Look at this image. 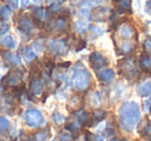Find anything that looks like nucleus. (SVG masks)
<instances>
[{
  "label": "nucleus",
  "instance_id": "12",
  "mask_svg": "<svg viewBox=\"0 0 151 141\" xmlns=\"http://www.w3.org/2000/svg\"><path fill=\"white\" fill-rule=\"evenodd\" d=\"M51 28L55 31L58 32H63L67 29V20L66 17L63 16H59L57 19H55L54 21L51 23Z\"/></svg>",
  "mask_w": 151,
  "mask_h": 141
},
{
  "label": "nucleus",
  "instance_id": "39",
  "mask_svg": "<svg viewBox=\"0 0 151 141\" xmlns=\"http://www.w3.org/2000/svg\"><path fill=\"white\" fill-rule=\"evenodd\" d=\"M145 11H146L149 16H151V0H147L146 1V4H145Z\"/></svg>",
  "mask_w": 151,
  "mask_h": 141
},
{
  "label": "nucleus",
  "instance_id": "35",
  "mask_svg": "<svg viewBox=\"0 0 151 141\" xmlns=\"http://www.w3.org/2000/svg\"><path fill=\"white\" fill-rule=\"evenodd\" d=\"M144 48L147 50L148 53H151V36L150 37H147L146 39L144 40Z\"/></svg>",
  "mask_w": 151,
  "mask_h": 141
},
{
  "label": "nucleus",
  "instance_id": "33",
  "mask_svg": "<svg viewBox=\"0 0 151 141\" xmlns=\"http://www.w3.org/2000/svg\"><path fill=\"white\" fill-rule=\"evenodd\" d=\"M91 31H92V33H94L97 36H101L105 33V31L101 27H97V26H91Z\"/></svg>",
  "mask_w": 151,
  "mask_h": 141
},
{
  "label": "nucleus",
  "instance_id": "28",
  "mask_svg": "<svg viewBox=\"0 0 151 141\" xmlns=\"http://www.w3.org/2000/svg\"><path fill=\"white\" fill-rule=\"evenodd\" d=\"M9 28H11V26L9 23H6V21H0V36L6 34Z\"/></svg>",
  "mask_w": 151,
  "mask_h": 141
},
{
  "label": "nucleus",
  "instance_id": "43",
  "mask_svg": "<svg viewBox=\"0 0 151 141\" xmlns=\"http://www.w3.org/2000/svg\"><path fill=\"white\" fill-rule=\"evenodd\" d=\"M29 3V0H22V7H26Z\"/></svg>",
  "mask_w": 151,
  "mask_h": 141
},
{
  "label": "nucleus",
  "instance_id": "36",
  "mask_svg": "<svg viewBox=\"0 0 151 141\" xmlns=\"http://www.w3.org/2000/svg\"><path fill=\"white\" fill-rule=\"evenodd\" d=\"M47 138V135L46 133H42V132H40L37 134H35V137H34V140L35 141H45Z\"/></svg>",
  "mask_w": 151,
  "mask_h": 141
},
{
  "label": "nucleus",
  "instance_id": "10",
  "mask_svg": "<svg viewBox=\"0 0 151 141\" xmlns=\"http://www.w3.org/2000/svg\"><path fill=\"white\" fill-rule=\"evenodd\" d=\"M0 55L3 58V60L9 64L13 65V66H21L22 61L21 58L18 54H13V53L9 52V51H1L0 50Z\"/></svg>",
  "mask_w": 151,
  "mask_h": 141
},
{
  "label": "nucleus",
  "instance_id": "1",
  "mask_svg": "<svg viewBox=\"0 0 151 141\" xmlns=\"http://www.w3.org/2000/svg\"><path fill=\"white\" fill-rule=\"evenodd\" d=\"M119 125L126 132H132L141 122V110L137 102L126 101L121 104L118 110Z\"/></svg>",
  "mask_w": 151,
  "mask_h": 141
},
{
  "label": "nucleus",
  "instance_id": "23",
  "mask_svg": "<svg viewBox=\"0 0 151 141\" xmlns=\"http://www.w3.org/2000/svg\"><path fill=\"white\" fill-rule=\"evenodd\" d=\"M106 116H107V111H105V110H101V109L94 110V112H93V115L91 116V118H92V120H93V125L101 122V120L106 118Z\"/></svg>",
  "mask_w": 151,
  "mask_h": 141
},
{
  "label": "nucleus",
  "instance_id": "45",
  "mask_svg": "<svg viewBox=\"0 0 151 141\" xmlns=\"http://www.w3.org/2000/svg\"><path fill=\"white\" fill-rule=\"evenodd\" d=\"M2 1H3V2H11V1H12V0H2Z\"/></svg>",
  "mask_w": 151,
  "mask_h": 141
},
{
  "label": "nucleus",
  "instance_id": "13",
  "mask_svg": "<svg viewBox=\"0 0 151 141\" xmlns=\"http://www.w3.org/2000/svg\"><path fill=\"white\" fill-rule=\"evenodd\" d=\"M115 76H116V74H115V72H114V70L109 69V68L103 69V70H101V72L97 73L99 79L101 83H111V81L115 78Z\"/></svg>",
  "mask_w": 151,
  "mask_h": 141
},
{
  "label": "nucleus",
  "instance_id": "40",
  "mask_svg": "<svg viewBox=\"0 0 151 141\" xmlns=\"http://www.w3.org/2000/svg\"><path fill=\"white\" fill-rule=\"evenodd\" d=\"M103 2V0H89L88 5H93V6H99V4Z\"/></svg>",
  "mask_w": 151,
  "mask_h": 141
},
{
  "label": "nucleus",
  "instance_id": "31",
  "mask_svg": "<svg viewBox=\"0 0 151 141\" xmlns=\"http://www.w3.org/2000/svg\"><path fill=\"white\" fill-rule=\"evenodd\" d=\"M32 50L34 51V53L35 54H40V53L42 52V50H44V46H42V44L40 43V41H35L33 42V44H32Z\"/></svg>",
  "mask_w": 151,
  "mask_h": 141
},
{
  "label": "nucleus",
  "instance_id": "42",
  "mask_svg": "<svg viewBox=\"0 0 151 141\" xmlns=\"http://www.w3.org/2000/svg\"><path fill=\"white\" fill-rule=\"evenodd\" d=\"M33 4L40 7V5H42V0H33Z\"/></svg>",
  "mask_w": 151,
  "mask_h": 141
},
{
  "label": "nucleus",
  "instance_id": "6",
  "mask_svg": "<svg viewBox=\"0 0 151 141\" xmlns=\"http://www.w3.org/2000/svg\"><path fill=\"white\" fill-rule=\"evenodd\" d=\"M118 66H119V73L123 75L124 77H126V78L132 79L138 76V70H137L134 64H132V61L129 60L120 61Z\"/></svg>",
  "mask_w": 151,
  "mask_h": 141
},
{
  "label": "nucleus",
  "instance_id": "37",
  "mask_svg": "<svg viewBox=\"0 0 151 141\" xmlns=\"http://www.w3.org/2000/svg\"><path fill=\"white\" fill-rule=\"evenodd\" d=\"M144 110L147 112H151V98L144 101Z\"/></svg>",
  "mask_w": 151,
  "mask_h": 141
},
{
  "label": "nucleus",
  "instance_id": "19",
  "mask_svg": "<svg viewBox=\"0 0 151 141\" xmlns=\"http://www.w3.org/2000/svg\"><path fill=\"white\" fill-rule=\"evenodd\" d=\"M132 0H120L117 2V11L119 14H124L126 11H132L130 9Z\"/></svg>",
  "mask_w": 151,
  "mask_h": 141
},
{
  "label": "nucleus",
  "instance_id": "48",
  "mask_svg": "<svg viewBox=\"0 0 151 141\" xmlns=\"http://www.w3.org/2000/svg\"><path fill=\"white\" fill-rule=\"evenodd\" d=\"M0 91H1V85H0Z\"/></svg>",
  "mask_w": 151,
  "mask_h": 141
},
{
  "label": "nucleus",
  "instance_id": "29",
  "mask_svg": "<svg viewBox=\"0 0 151 141\" xmlns=\"http://www.w3.org/2000/svg\"><path fill=\"white\" fill-rule=\"evenodd\" d=\"M52 120L55 122V124H62V122L65 120V118L61 113H59V112L56 111L52 114Z\"/></svg>",
  "mask_w": 151,
  "mask_h": 141
},
{
  "label": "nucleus",
  "instance_id": "2",
  "mask_svg": "<svg viewBox=\"0 0 151 141\" xmlns=\"http://www.w3.org/2000/svg\"><path fill=\"white\" fill-rule=\"evenodd\" d=\"M71 80L78 91H85L89 88L91 81L90 73L81 62H78L75 65Z\"/></svg>",
  "mask_w": 151,
  "mask_h": 141
},
{
  "label": "nucleus",
  "instance_id": "9",
  "mask_svg": "<svg viewBox=\"0 0 151 141\" xmlns=\"http://www.w3.org/2000/svg\"><path fill=\"white\" fill-rule=\"evenodd\" d=\"M18 30L25 35H31L34 30V24L31 20L26 16L20 17L18 20Z\"/></svg>",
  "mask_w": 151,
  "mask_h": 141
},
{
  "label": "nucleus",
  "instance_id": "4",
  "mask_svg": "<svg viewBox=\"0 0 151 141\" xmlns=\"http://www.w3.org/2000/svg\"><path fill=\"white\" fill-rule=\"evenodd\" d=\"M48 51L55 56H64L68 52V44L66 39H54L51 40L48 46Z\"/></svg>",
  "mask_w": 151,
  "mask_h": 141
},
{
  "label": "nucleus",
  "instance_id": "34",
  "mask_svg": "<svg viewBox=\"0 0 151 141\" xmlns=\"http://www.w3.org/2000/svg\"><path fill=\"white\" fill-rule=\"evenodd\" d=\"M86 48V41L84 39H80L77 43V48H76V51L77 52H80V51L84 50Z\"/></svg>",
  "mask_w": 151,
  "mask_h": 141
},
{
  "label": "nucleus",
  "instance_id": "38",
  "mask_svg": "<svg viewBox=\"0 0 151 141\" xmlns=\"http://www.w3.org/2000/svg\"><path fill=\"white\" fill-rule=\"evenodd\" d=\"M9 9H17L19 7V0H12L9 2Z\"/></svg>",
  "mask_w": 151,
  "mask_h": 141
},
{
  "label": "nucleus",
  "instance_id": "46",
  "mask_svg": "<svg viewBox=\"0 0 151 141\" xmlns=\"http://www.w3.org/2000/svg\"><path fill=\"white\" fill-rule=\"evenodd\" d=\"M114 1H116V2H118V1H120V0H114Z\"/></svg>",
  "mask_w": 151,
  "mask_h": 141
},
{
  "label": "nucleus",
  "instance_id": "24",
  "mask_svg": "<svg viewBox=\"0 0 151 141\" xmlns=\"http://www.w3.org/2000/svg\"><path fill=\"white\" fill-rule=\"evenodd\" d=\"M73 29H75L76 32H78L80 34H83L87 31L88 29V25L85 23L84 21H81V20H78L73 23Z\"/></svg>",
  "mask_w": 151,
  "mask_h": 141
},
{
  "label": "nucleus",
  "instance_id": "16",
  "mask_svg": "<svg viewBox=\"0 0 151 141\" xmlns=\"http://www.w3.org/2000/svg\"><path fill=\"white\" fill-rule=\"evenodd\" d=\"M137 93L140 97H149L151 96V81H145L137 85Z\"/></svg>",
  "mask_w": 151,
  "mask_h": 141
},
{
  "label": "nucleus",
  "instance_id": "30",
  "mask_svg": "<svg viewBox=\"0 0 151 141\" xmlns=\"http://www.w3.org/2000/svg\"><path fill=\"white\" fill-rule=\"evenodd\" d=\"M120 52L121 54H128V53L132 52V44L128 41H124L123 43L120 46Z\"/></svg>",
  "mask_w": 151,
  "mask_h": 141
},
{
  "label": "nucleus",
  "instance_id": "25",
  "mask_svg": "<svg viewBox=\"0 0 151 141\" xmlns=\"http://www.w3.org/2000/svg\"><path fill=\"white\" fill-rule=\"evenodd\" d=\"M12 9L0 3V21H6L11 16Z\"/></svg>",
  "mask_w": 151,
  "mask_h": 141
},
{
  "label": "nucleus",
  "instance_id": "18",
  "mask_svg": "<svg viewBox=\"0 0 151 141\" xmlns=\"http://www.w3.org/2000/svg\"><path fill=\"white\" fill-rule=\"evenodd\" d=\"M0 44L9 50H14L17 46V41L12 35H5L0 38Z\"/></svg>",
  "mask_w": 151,
  "mask_h": 141
},
{
  "label": "nucleus",
  "instance_id": "11",
  "mask_svg": "<svg viewBox=\"0 0 151 141\" xmlns=\"http://www.w3.org/2000/svg\"><path fill=\"white\" fill-rule=\"evenodd\" d=\"M140 67L144 72H151V55L146 50L143 51L140 57Z\"/></svg>",
  "mask_w": 151,
  "mask_h": 141
},
{
  "label": "nucleus",
  "instance_id": "3",
  "mask_svg": "<svg viewBox=\"0 0 151 141\" xmlns=\"http://www.w3.org/2000/svg\"><path fill=\"white\" fill-rule=\"evenodd\" d=\"M24 120H25L26 125L30 128H37L44 122V116L38 109L31 108V109L26 110L25 114H24Z\"/></svg>",
  "mask_w": 151,
  "mask_h": 141
},
{
  "label": "nucleus",
  "instance_id": "41",
  "mask_svg": "<svg viewBox=\"0 0 151 141\" xmlns=\"http://www.w3.org/2000/svg\"><path fill=\"white\" fill-rule=\"evenodd\" d=\"M69 66H70V62H64L62 64H59V67H62V68H67Z\"/></svg>",
  "mask_w": 151,
  "mask_h": 141
},
{
  "label": "nucleus",
  "instance_id": "7",
  "mask_svg": "<svg viewBox=\"0 0 151 141\" xmlns=\"http://www.w3.org/2000/svg\"><path fill=\"white\" fill-rule=\"evenodd\" d=\"M89 63H90V66L92 67V69L101 70L108 65V60L101 53L93 52L89 55Z\"/></svg>",
  "mask_w": 151,
  "mask_h": 141
},
{
  "label": "nucleus",
  "instance_id": "15",
  "mask_svg": "<svg viewBox=\"0 0 151 141\" xmlns=\"http://www.w3.org/2000/svg\"><path fill=\"white\" fill-rule=\"evenodd\" d=\"M83 105H84V99L81 97L80 95H75L69 99L68 101V107L71 108L70 110L77 111L79 109H82Z\"/></svg>",
  "mask_w": 151,
  "mask_h": 141
},
{
  "label": "nucleus",
  "instance_id": "5",
  "mask_svg": "<svg viewBox=\"0 0 151 141\" xmlns=\"http://www.w3.org/2000/svg\"><path fill=\"white\" fill-rule=\"evenodd\" d=\"M112 15V11L107 6H95L90 11V18L96 23L106 22L107 20H110Z\"/></svg>",
  "mask_w": 151,
  "mask_h": 141
},
{
  "label": "nucleus",
  "instance_id": "26",
  "mask_svg": "<svg viewBox=\"0 0 151 141\" xmlns=\"http://www.w3.org/2000/svg\"><path fill=\"white\" fill-rule=\"evenodd\" d=\"M58 139L59 141H70L73 139V134L70 131L65 129L64 131H61L58 134Z\"/></svg>",
  "mask_w": 151,
  "mask_h": 141
},
{
  "label": "nucleus",
  "instance_id": "47",
  "mask_svg": "<svg viewBox=\"0 0 151 141\" xmlns=\"http://www.w3.org/2000/svg\"><path fill=\"white\" fill-rule=\"evenodd\" d=\"M53 141H59V140H57V139H54V140H53Z\"/></svg>",
  "mask_w": 151,
  "mask_h": 141
},
{
  "label": "nucleus",
  "instance_id": "32",
  "mask_svg": "<svg viewBox=\"0 0 151 141\" xmlns=\"http://www.w3.org/2000/svg\"><path fill=\"white\" fill-rule=\"evenodd\" d=\"M79 16H80L81 18H84V19H88V18H90V11H89L88 9H86V7H83V9H81L80 11H79Z\"/></svg>",
  "mask_w": 151,
  "mask_h": 141
},
{
  "label": "nucleus",
  "instance_id": "14",
  "mask_svg": "<svg viewBox=\"0 0 151 141\" xmlns=\"http://www.w3.org/2000/svg\"><path fill=\"white\" fill-rule=\"evenodd\" d=\"M141 126H142V128L139 129V133H140L141 137L145 141H151V122L145 120Z\"/></svg>",
  "mask_w": 151,
  "mask_h": 141
},
{
  "label": "nucleus",
  "instance_id": "8",
  "mask_svg": "<svg viewBox=\"0 0 151 141\" xmlns=\"http://www.w3.org/2000/svg\"><path fill=\"white\" fill-rule=\"evenodd\" d=\"M22 79V72L19 70H13L9 72L4 77L2 78V85H9L14 88L17 85H21Z\"/></svg>",
  "mask_w": 151,
  "mask_h": 141
},
{
  "label": "nucleus",
  "instance_id": "22",
  "mask_svg": "<svg viewBox=\"0 0 151 141\" xmlns=\"http://www.w3.org/2000/svg\"><path fill=\"white\" fill-rule=\"evenodd\" d=\"M132 35V29L128 25H122L119 28V36L124 39H129Z\"/></svg>",
  "mask_w": 151,
  "mask_h": 141
},
{
  "label": "nucleus",
  "instance_id": "17",
  "mask_svg": "<svg viewBox=\"0 0 151 141\" xmlns=\"http://www.w3.org/2000/svg\"><path fill=\"white\" fill-rule=\"evenodd\" d=\"M30 92L32 95H40L42 93V83L38 77H33L30 81Z\"/></svg>",
  "mask_w": 151,
  "mask_h": 141
},
{
  "label": "nucleus",
  "instance_id": "20",
  "mask_svg": "<svg viewBox=\"0 0 151 141\" xmlns=\"http://www.w3.org/2000/svg\"><path fill=\"white\" fill-rule=\"evenodd\" d=\"M89 103L93 108H99L101 105V97L99 95V93L97 92H93L90 96H89Z\"/></svg>",
  "mask_w": 151,
  "mask_h": 141
},
{
  "label": "nucleus",
  "instance_id": "21",
  "mask_svg": "<svg viewBox=\"0 0 151 141\" xmlns=\"http://www.w3.org/2000/svg\"><path fill=\"white\" fill-rule=\"evenodd\" d=\"M21 53L26 61H31V60H33V59H35V57H36V54L34 53V51L32 50L31 46H25V48L21 50Z\"/></svg>",
  "mask_w": 151,
  "mask_h": 141
},
{
  "label": "nucleus",
  "instance_id": "44",
  "mask_svg": "<svg viewBox=\"0 0 151 141\" xmlns=\"http://www.w3.org/2000/svg\"><path fill=\"white\" fill-rule=\"evenodd\" d=\"M25 141H35V140H34V138H27Z\"/></svg>",
  "mask_w": 151,
  "mask_h": 141
},
{
  "label": "nucleus",
  "instance_id": "27",
  "mask_svg": "<svg viewBox=\"0 0 151 141\" xmlns=\"http://www.w3.org/2000/svg\"><path fill=\"white\" fill-rule=\"evenodd\" d=\"M9 127H11L9 120L4 116H0V129L3 131H6L9 129Z\"/></svg>",
  "mask_w": 151,
  "mask_h": 141
}]
</instances>
